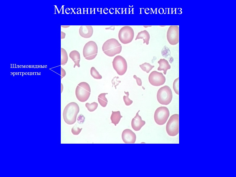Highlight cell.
Returning <instances> with one entry per match:
<instances>
[{"label":"cell","mask_w":236,"mask_h":177,"mask_svg":"<svg viewBox=\"0 0 236 177\" xmlns=\"http://www.w3.org/2000/svg\"><path fill=\"white\" fill-rule=\"evenodd\" d=\"M118 78H119L118 76H115L113 78L112 80V87L114 86L115 89H117L116 86H118L119 83L121 82V81L117 80Z\"/></svg>","instance_id":"4316f807"},{"label":"cell","mask_w":236,"mask_h":177,"mask_svg":"<svg viewBox=\"0 0 236 177\" xmlns=\"http://www.w3.org/2000/svg\"><path fill=\"white\" fill-rule=\"evenodd\" d=\"M113 68L119 75L124 74L127 69V63L125 59L120 55L115 56L112 62Z\"/></svg>","instance_id":"9c48e42d"},{"label":"cell","mask_w":236,"mask_h":177,"mask_svg":"<svg viewBox=\"0 0 236 177\" xmlns=\"http://www.w3.org/2000/svg\"><path fill=\"white\" fill-rule=\"evenodd\" d=\"M157 98L160 104L166 105L169 104L173 98L172 92L171 88L167 85L160 88L157 93Z\"/></svg>","instance_id":"277c9868"},{"label":"cell","mask_w":236,"mask_h":177,"mask_svg":"<svg viewBox=\"0 0 236 177\" xmlns=\"http://www.w3.org/2000/svg\"><path fill=\"white\" fill-rule=\"evenodd\" d=\"M85 119V118L84 116L82 114H81L78 116V117L77 119V122L80 124H82L83 123Z\"/></svg>","instance_id":"83f0119b"},{"label":"cell","mask_w":236,"mask_h":177,"mask_svg":"<svg viewBox=\"0 0 236 177\" xmlns=\"http://www.w3.org/2000/svg\"><path fill=\"white\" fill-rule=\"evenodd\" d=\"M133 77L136 80L137 85L140 86H142V81L141 79L140 78L137 77L135 75H134Z\"/></svg>","instance_id":"f1b7e54d"},{"label":"cell","mask_w":236,"mask_h":177,"mask_svg":"<svg viewBox=\"0 0 236 177\" xmlns=\"http://www.w3.org/2000/svg\"><path fill=\"white\" fill-rule=\"evenodd\" d=\"M82 129V128L80 129L75 125L72 128L71 131L73 135H78L80 133Z\"/></svg>","instance_id":"484cf974"},{"label":"cell","mask_w":236,"mask_h":177,"mask_svg":"<svg viewBox=\"0 0 236 177\" xmlns=\"http://www.w3.org/2000/svg\"><path fill=\"white\" fill-rule=\"evenodd\" d=\"M80 35L82 37L88 38L91 37L93 35V29L91 25H82L79 30Z\"/></svg>","instance_id":"5bb4252c"},{"label":"cell","mask_w":236,"mask_h":177,"mask_svg":"<svg viewBox=\"0 0 236 177\" xmlns=\"http://www.w3.org/2000/svg\"><path fill=\"white\" fill-rule=\"evenodd\" d=\"M122 46L116 39L112 38L106 40L103 44L102 49L104 53L109 57H113L119 54Z\"/></svg>","instance_id":"7a4b0ae2"},{"label":"cell","mask_w":236,"mask_h":177,"mask_svg":"<svg viewBox=\"0 0 236 177\" xmlns=\"http://www.w3.org/2000/svg\"><path fill=\"white\" fill-rule=\"evenodd\" d=\"M150 38V36L147 30H145L138 33L135 40L142 39L143 40V43H146V45H148L149 44Z\"/></svg>","instance_id":"e0dca14e"},{"label":"cell","mask_w":236,"mask_h":177,"mask_svg":"<svg viewBox=\"0 0 236 177\" xmlns=\"http://www.w3.org/2000/svg\"><path fill=\"white\" fill-rule=\"evenodd\" d=\"M108 93H102L99 94L98 97V100L100 105L103 107H105L108 103V100L105 96Z\"/></svg>","instance_id":"d6986e66"},{"label":"cell","mask_w":236,"mask_h":177,"mask_svg":"<svg viewBox=\"0 0 236 177\" xmlns=\"http://www.w3.org/2000/svg\"><path fill=\"white\" fill-rule=\"evenodd\" d=\"M68 56L66 50L63 48H61V64L65 65L68 60Z\"/></svg>","instance_id":"ffe728a7"},{"label":"cell","mask_w":236,"mask_h":177,"mask_svg":"<svg viewBox=\"0 0 236 177\" xmlns=\"http://www.w3.org/2000/svg\"><path fill=\"white\" fill-rule=\"evenodd\" d=\"M139 110L135 116L132 119L131 125L132 128L135 131H139L145 124V122L142 119L141 117L138 114Z\"/></svg>","instance_id":"4fadbf2b"},{"label":"cell","mask_w":236,"mask_h":177,"mask_svg":"<svg viewBox=\"0 0 236 177\" xmlns=\"http://www.w3.org/2000/svg\"><path fill=\"white\" fill-rule=\"evenodd\" d=\"M148 80L151 85L158 86L164 84L166 79L162 73L154 71L149 74Z\"/></svg>","instance_id":"8fae6325"},{"label":"cell","mask_w":236,"mask_h":177,"mask_svg":"<svg viewBox=\"0 0 236 177\" xmlns=\"http://www.w3.org/2000/svg\"><path fill=\"white\" fill-rule=\"evenodd\" d=\"M85 106L89 111L93 112L97 108L98 106V104L95 102H94L91 104H90L89 103H86L85 104Z\"/></svg>","instance_id":"603a6c76"},{"label":"cell","mask_w":236,"mask_h":177,"mask_svg":"<svg viewBox=\"0 0 236 177\" xmlns=\"http://www.w3.org/2000/svg\"><path fill=\"white\" fill-rule=\"evenodd\" d=\"M112 26H111L110 27H109L106 28H105V29H106V30L110 29L111 30H114V29H115L114 27L111 28Z\"/></svg>","instance_id":"1f68e13d"},{"label":"cell","mask_w":236,"mask_h":177,"mask_svg":"<svg viewBox=\"0 0 236 177\" xmlns=\"http://www.w3.org/2000/svg\"><path fill=\"white\" fill-rule=\"evenodd\" d=\"M170 115V112L168 108L161 106L157 108L154 114L155 122L159 125H163L166 122Z\"/></svg>","instance_id":"ba28073f"},{"label":"cell","mask_w":236,"mask_h":177,"mask_svg":"<svg viewBox=\"0 0 236 177\" xmlns=\"http://www.w3.org/2000/svg\"><path fill=\"white\" fill-rule=\"evenodd\" d=\"M124 93L126 94V96H124L123 97V99L125 104L127 106L131 105L133 103V101L129 98V92L124 91Z\"/></svg>","instance_id":"d4e9b609"},{"label":"cell","mask_w":236,"mask_h":177,"mask_svg":"<svg viewBox=\"0 0 236 177\" xmlns=\"http://www.w3.org/2000/svg\"><path fill=\"white\" fill-rule=\"evenodd\" d=\"M61 79L64 77L66 75V73L65 71L62 67H61Z\"/></svg>","instance_id":"f546056e"},{"label":"cell","mask_w":236,"mask_h":177,"mask_svg":"<svg viewBox=\"0 0 236 177\" xmlns=\"http://www.w3.org/2000/svg\"><path fill=\"white\" fill-rule=\"evenodd\" d=\"M179 78L178 77L174 81L173 83V88L176 94H179Z\"/></svg>","instance_id":"cb8c5ba5"},{"label":"cell","mask_w":236,"mask_h":177,"mask_svg":"<svg viewBox=\"0 0 236 177\" xmlns=\"http://www.w3.org/2000/svg\"><path fill=\"white\" fill-rule=\"evenodd\" d=\"M134 36V32L132 27L125 26L119 30L118 35L119 39L121 42L124 44L131 42Z\"/></svg>","instance_id":"8992f818"},{"label":"cell","mask_w":236,"mask_h":177,"mask_svg":"<svg viewBox=\"0 0 236 177\" xmlns=\"http://www.w3.org/2000/svg\"><path fill=\"white\" fill-rule=\"evenodd\" d=\"M70 26L69 25H61V27L63 28H67Z\"/></svg>","instance_id":"d6a6232c"},{"label":"cell","mask_w":236,"mask_h":177,"mask_svg":"<svg viewBox=\"0 0 236 177\" xmlns=\"http://www.w3.org/2000/svg\"><path fill=\"white\" fill-rule=\"evenodd\" d=\"M179 115L175 114L172 115L168 120L166 126L168 134L171 136H175L179 132Z\"/></svg>","instance_id":"5b68a950"},{"label":"cell","mask_w":236,"mask_h":177,"mask_svg":"<svg viewBox=\"0 0 236 177\" xmlns=\"http://www.w3.org/2000/svg\"><path fill=\"white\" fill-rule=\"evenodd\" d=\"M166 37L169 43L172 45L178 44L179 41V27L178 25H171L168 28Z\"/></svg>","instance_id":"30bf717a"},{"label":"cell","mask_w":236,"mask_h":177,"mask_svg":"<svg viewBox=\"0 0 236 177\" xmlns=\"http://www.w3.org/2000/svg\"><path fill=\"white\" fill-rule=\"evenodd\" d=\"M91 92L90 87L87 82H82L77 86L75 90L76 96L79 101L84 102L88 99Z\"/></svg>","instance_id":"3957f363"},{"label":"cell","mask_w":236,"mask_h":177,"mask_svg":"<svg viewBox=\"0 0 236 177\" xmlns=\"http://www.w3.org/2000/svg\"><path fill=\"white\" fill-rule=\"evenodd\" d=\"M69 56L75 63L73 68H75L76 66H77L78 67H80L79 63L81 60V57L79 53L76 50H72L70 52Z\"/></svg>","instance_id":"2e32d148"},{"label":"cell","mask_w":236,"mask_h":177,"mask_svg":"<svg viewBox=\"0 0 236 177\" xmlns=\"http://www.w3.org/2000/svg\"><path fill=\"white\" fill-rule=\"evenodd\" d=\"M90 74L95 79H100L102 78V76L100 74L98 71L94 67H91L90 69Z\"/></svg>","instance_id":"7402d4cb"},{"label":"cell","mask_w":236,"mask_h":177,"mask_svg":"<svg viewBox=\"0 0 236 177\" xmlns=\"http://www.w3.org/2000/svg\"><path fill=\"white\" fill-rule=\"evenodd\" d=\"M63 89V86L62 83H61V93H62Z\"/></svg>","instance_id":"836d02e7"},{"label":"cell","mask_w":236,"mask_h":177,"mask_svg":"<svg viewBox=\"0 0 236 177\" xmlns=\"http://www.w3.org/2000/svg\"><path fill=\"white\" fill-rule=\"evenodd\" d=\"M139 66L142 71L146 72L147 73H149L150 71L155 67L154 65H152L149 63L147 62H145L141 65H140Z\"/></svg>","instance_id":"44dd1931"},{"label":"cell","mask_w":236,"mask_h":177,"mask_svg":"<svg viewBox=\"0 0 236 177\" xmlns=\"http://www.w3.org/2000/svg\"><path fill=\"white\" fill-rule=\"evenodd\" d=\"M112 114L110 117L111 123H113L116 126L120 121L122 116H121L119 111L114 112L112 111Z\"/></svg>","instance_id":"ac0fdd59"},{"label":"cell","mask_w":236,"mask_h":177,"mask_svg":"<svg viewBox=\"0 0 236 177\" xmlns=\"http://www.w3.org/2000/svg\"><path fill=\"white\" fill-rule=\"evenodd\" d=\"M65 33L63 32V31L61 32V39H63L65 38Z\"/></svg>","instance_id":"4dcf8cb0"},{"label":"cell","mask_w":236,"mask_h":177,"mask_svg":"<svg viewBox=\"0 0 236 177\" xmlns=\"http://www.w3.org/2000/svg\"><path fill=\"white\" fill-rule=\"evenodd\" d=\"M122 137L123 141L125 143H134L136 139L135 134L129 129H125L123 131Z\"/></svg>","instance_id":"7c38bea8"},{"label":"cell","mask_w":236,"mask_h":177,"mask_svg":"<svg viewBox=\"0 0 236 177\" xmlns=\"http://www.w3.org/2000/svg\"><path fill=\"white\" fill-rule=\"evenodd\" d=\"M98 46L96 43L93 41H90L84 45L83 54L84 57L88 60L94 59L97 55Z\"/></svg>","instance_id":"52a82bcc"},{"label":"cell","mask_w":236,"mask_h":177,"mask_svg":"<svg viewBox=\"0 0 236 177\" xmlns=\"http://www.w3.org/2000/svg\"><path fill=\"white\" fill-rule=\"evenodd\" d=\"M79 112V107L76 102L68 104L64 108L63 113V118L67 124L71 125L76 121L77 115Z\"/></svg>","instance_id":"6da1fadb"},{"label":"cell","mask_w":236,"mask_h":177,"mask_svg":"<svg viewBox=\"0 0 236 177\" xmlns=\"http://www.w3.org/2000/svg\"><path fill=\"white\" fill-rule=\"evenodd\" d=\"M158 63L159 64V66L157 70L159 71H163V73L166 75L167 71L171 68L168 61L164 58L160 59Z\"/></svg>","instance_id":"9a60e30c"}]
</instances>
